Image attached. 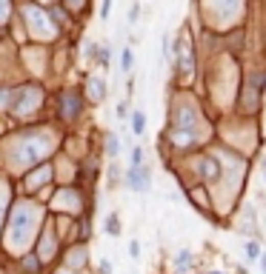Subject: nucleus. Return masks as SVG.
<instances>
[{
    "label": "nucleus",
    "mask_w": 266,
    "mask_h": 274,
    "mask_svg": "<svg viewBox=\"0 0 266 274\" xmlns=\"http://www.w3.org/2000/svg\"><path fill=\"white\" fill-rule=\"evenodd\" d=\"M126 186L132 188V191H149L152 188V174L149 169L140 163V166H132L129 172H126Z\"/></svg>",
    "instance_id": "nucleus-1"
},
{
    "label": "nucleus",
    "mask_w": 266,
    "mask_h": 274,
    "mask_svg": "<svg viewBox=\"0 0 266 274\" xmlns=\"http://www.w3.org/2000/svg\"><path fill=\"white\" fill-rule=\"evenodd\" d=\"M40 152H43V146L40 143H29V140H26V143L15 152V157L20 160V163H35V160L40 157Z\"/></svg>",
    "instance_id": "nucleus-2"
},
{
    "label": "nucleus",
    "mask_w": 266,
    "mask_h": 274,
    "mask_svg": "<svg viewBox=\"0 0 266 274\" xmlns=\"http://www.w3.org/2000/svg\"><path fill=\"white\" fill-rule=\"evenodd\" d=\"M201 174L206 177V180L215 183L217 177H221V163H217L215 157H203V163H201Z\"/></svg>",
    "instance_id": "nucleus-3"
},
{
    "label": "nucleus",
    "mask_w": 266,
    "mask_h": 274,
    "mask_svg": "<svg viewBox=\"0 0 266 274\" xmlns=\"http://www.w3.org/2000/svg\"><path fill=\"white\" fill-rule=\"evenodd\" d=\"M60 108H63L66 117H75V115L80 112V100L75 97L72 92H69V94H63V97H60Z\"/></svg>",
    "instance_id": "nucleus-4"
},
{
    "label": "nucleus",
    "mask_w": 266,
    "mask_h": 274,
    "mask_svg": "<svg viewBox=\"0 0 266 274\" xmlns=\"http://www.w3.org/2000/svg\"><path fill=\"white\" fill-rule=\"evenodd\" d=\"M178 54H180V69H183V72H192V49H189V43L186 40H180L178 43Z\"/></svg>",
    "instance_id": "nucleus-5"
},
{
    "label": "nucleus",
    "mask_w": 266,
    "mask_h": 274,
    "mask_svg": "<svg viewBox=\"0 0 266 274\" xmlns=\"http://www.w3.org/2000/svg\"><path fill=\"white\" fill-rule=\"evenodd\" d=\"M89 94H92V100H106V83L101 77H92L89 80Z\"/></svg>",
    "instance_id": "nucleus-6"
},
{
    "label": "nucleus",
    "mask_w": 266,
    "mask_h": 274,
    "mask_svg": "<svg viewBox=\"0 0 266 274\" xmlns=\"http://www.w3.org/2000/svg\"><path fill=\"white\" fill-rule=\"evenodd\" d=\"M132 131L135 134H143V129H146V117H143V112H132Z\"/></svg>",
    "instance_id": "nucleus-7"
},
{
    "label": "nucleus",
    "mask_w": 266,
    "mask_h": 274,
    "mask_svg": "<svg viewBox=\"0 0 266 274\" xmlns=\"http://www.w3.org/2000/svg\"><path fill=\"white\" fill-rule=\"evenodd\" d=\"M106 231L112 234V237H117V234H120V226H117V214H109V217H106Z\"/></svg>",
    "instance_id": "nucleus-8"
},
{
    "label": "nucleus",
    "mask_w": 266,
    "mask_h": 274,
    "mask_svg": "<svg viewBox=\"0 0 266 274\" xmlns=\"http://www.w3.org/2000/svg\"><path fill=\"white\" fill-rule=\"evenodd\" d=\"M117 149H120V143H117V137H115V134H109V137H106V154H109V157H115V154H117Z\"/></svg>",
    "instance_id": "nucleus-9"
},
{
    "label": "nucleus",
    "mask_w": 266,
    "mask_h": 274,
    "mask_svg": "<svg viewBox=\"0 0 266 274\" xmlns=\"http://www.w3.org/2000/svg\"><path fill=\"white\" fill-rule=\"evenodd\" d=\"M258 257H260V245L255 243V240H252V243H246V260H252V263H255Z\"/></svg>",
    "instance_id": "nucleus-10"
},
{
    "label": "nucleus",
    "mask_w": 266,
    "mask_h": 274,
    "mask_svg": "<svg viewBox=\"0 0 266 274\" xmlns=\"http://www.w3.org/2000/svg\"><path fill=\"white\" fill-rule=\"evenodd\" d=\"M186 263H192V252H186V249H183V252H178V257H175V266L183 268Z\"/></svg>",
    "instance_id": "nucleus-11"
},
{
    "label": "nucleus",
    "mask_w": 266,
    "mask_h": 274,
    "mask_svg": "<svg viewBox=\"0 0 266 274\" xmlns=\"http://www.w3.org/2000/svg\"><path fill=\"white\" fill-rule=\"evenodd\" d=\"M120 63H123V72H132V63H135V58H132V49H123Z\"/></svg>",
    "instance_id": "nucleus-12"
},
{
    "label": "nucleus",
    "mask_w": 266,
    "mask_h": 274,
    "mask_svg": "<svg viewBox=\"0 0 266 274\" xmlns=\"http://www.w3.org/2000/svg\"><path fill=\"white\" fill-rule=\"evenodd\" d=\"M143 163V152H140V146H135L132 149V166H140Z\"/></svg>",
    "instance_id": "nucleus-13"
},
{
    "label": "nucleus",
    "mask_w": 266,
    "mask_h": 274,
    "mask_svg": "<svg viewBox=\"0 0 266 274\" xmlns=\"http://www.w3.org/2000/svg\"><path fill=\"white\" fill-rule=\"evenodd\" d=\"M94 58H101V66H106V63H109V49H106V46H101Z\"/></svg>",
    "instance_id": "nucleus-14"
},
{
    "label": "nucleus",
    "mask_w": 266,
    "mask_h": 274,
    "mask_svg": "<svg viewBox=\"0 0 266 274\" xmlns=\"http://www.w3.org/2000/svg\"><path fill=\"white\" fill-rule=\"evenodd\" d=\"M129 254H132V260L140 257V243H137V240H132V243H129Z\"/></svg>",
    "instance_id": "nucleus-15"
},
{
    "label": "nucleus",
    "mask_w": 266,
    "mask_h": 274,
    "mask_svg": "<svg viewBox=\"0 0 266 274\" xmlns=\"http://www.w3.org/2000/svg\"><path fill=\"white\" fill-rule=\"evenodd\" d=\"M109 9H112V0H103V6H101V17H103V20L109 17Z\"/></svg>",
    "instance_id": "nucleus-16"
},
{
    "label": "nucleus",
    "mask_w": 266,
    "mask_h": 274,
    "mask_svg": "<svg viewBox=\"0 0 266 274\" xmlns=\"http://www.w3.org/2000/svg\"><path fill=\"white\" fill-rule=\"evenodd\" d=\"M117 117H129V106L126 103H117Z\"/></svg>",
    "instance_id": "nucleus-17"
},
{
    "label": "nucleus",
    "mask_w": 266,
    "mask_h": 274,
    "mask_svg": "<svg viewBox=\"0 0 266 274\" xmlns=\"http://www.w3.org/2000/svg\"><path fill=\"white\" fill-rule=\"evenodd\" d=\"M6 15H9V3H6V0H0V20H3Z\"/></svg>",
    "instance_id": "nucleus-18"
},
{
    "label": "nucleus",
    "mask_w": 266,
    "mask_h": 274,
    "mask_svg": "<svg viewBox=\"0 0 266 274\" xmlns=\"http://www.w3.org/2000/svg\"><path fill=\"white\" fill-rule=\"evenodd\" d=\"M101 271H103V274L112 271V263H109V260H101Z\"/></svg>",
    "instance_id": "nucleus-19"
},
{
    "label": "nucleus",
    "mask_w": 266,
    "mask_h": 274,
    "mask_svg": "<svg viewBox=\"0 0 266 274\" xmlns=\"http://www.w3.org/2000/svg\"><path fill=\"white\" fill-rule=\"evenodd\" d=\"M258 260H260V268H263V274H266V254L260 252V257H258Z\"/></svg>",
    "instance_id": "nucleus-20"
},
{
    "label": "nucleus",
    "mask_w": 266,
    "mask_h": 274,
    "mask_svg": "<svg viewBox=\"0 0 266 274\" xmlns=\"http://www.w3.org/2000/svg\"><path fill=\"white\" fill-rule=\"evenodd\" d=\"M263 174H266V163H263Z\"/></svg>",
    "instance_id": "nucleus-21"
},
{
    "label": "nucleus",
    "mask_w": 266,
    "mask_h": 274,
    "mask_svg": "<svg viewBox=\"0 0 266 274\" xmlns=\"http://www.w3.org/2000/svg\"><path fill=\"white\" fill-rule=\"evenodd\" d=\"M215 274H221V271H215Z\"/></svg>",
    "instance_id": "nucleus-22"
}]
</instances>
